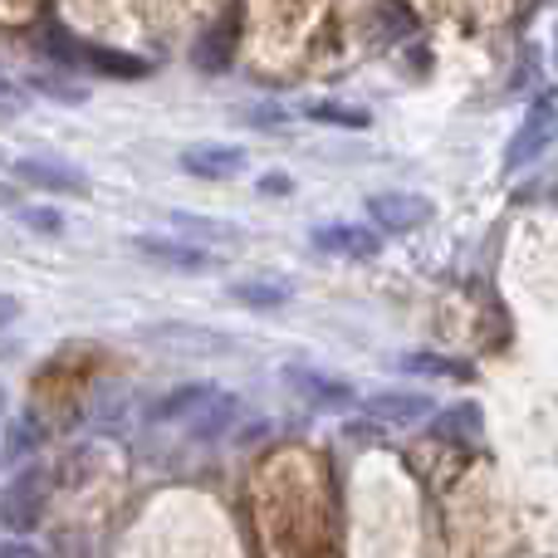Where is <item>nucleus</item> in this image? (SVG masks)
I'll use <instances>...</instances> for the list:
<instances>
[{"instance_id": "1", "label": "nucleus", "mask_w": 558, "mask_h": 558, "mask_svg": "<svg viewBox=\"0 0 558 558\" xmlns=\"http://www.w3.org/2000/svg\"><path fill=\"white\" fill-rule=\"evenodd\" d=\"M45 505H49V481L39 465H29V471H20L15 481H10L5 500H0V524L20 539V534H29L45 520Z\"/></svg>"}, {"instance_id": "2", "label": "nucleus", "mask_w": 558, "mask_h": 558, "mask_svg": "<svg viewBox=\"0 0 558 558\" xmlns=\"http://www.w3.org/2000/svg\"><path fill=\"white\" fill-rule=\"evenodd\" d=\"M45 49L54 59H64V64H88V69H98V74H108V78H143V74H153V69H147V59L123 54V49H104V45H78V39H64V35H49Z\"/></svg>"}, {"instance_id": "3", "label": "nucleus", "mask_w": 558, "mask_h": 558, "mask_svg": "<svg viewBox=\"0 0 558 558\" xmlns=\"http://www.w3.org/2000/svg\"><path fill=\"white\" fill-rule=\"evenodd\" d=\"M432 211L436 206L416 192H377L367 196V221L387 235H412L422 226H432Z\"/></svg>"}, {"instance_id": "4", "label": "nucleus", "mask_w": 558, "mask_h": 558, "mask_svg": "<svg viewBox=\"0 0 558 558\" xmlns=\"http://www.w3.org/2000/svg\"><path fill=\"white\" fill-rule=\"evenodd\" d=\"M314 251L324 255H338V260H377L383 251V235L373 226H357V221H328V226H314Z\"/></svg>"}, {"instance_id": "5", "label": "nucleus", "mask_w": 558, "mask_h": 558, "mask_svg": "<svg viewBox=\"0 0 558 558\" xmlns=\"http://www.w3.org/2000/svg\"><path fill=\"white\" fill-rule=\"evenodd\" d=\"M133 251L143 255V260L162 265V270H177V275H202V270H211L216 265L202 245L172 241V235H133Z\"/></svg>"}, {"instance_id": "6", "label": "nucleus", "mask_w": 558, "mask_h": 558, "mask_svg": "<svg viewBox=\"0 0 558 558\" xmlns=\"http://www.w3.org/2000/svg\"><path fill=\"white\" fill-rule=\"evenodd\" d=\"M221 397V387L216 383H182L172 387V392H162L153 407H147V422L153 426H172V422H192V416H202L206 407Z\"/></svg>"}, {"instance_id": "7", "label": "nucleus", "mask_w": 558, "mask_h": 558, "mask_svg": "<svg viewBox=\"0 0 558 558\" xmlns=\"http://www.w3.org/2000/svg\"><path fill=\"white\" fill-rule=\"evenodd\" d=\"M549 143H554V98L544 94L539 104L530 108L524 128L514 133V143H510V157H505V167H510V172H520V167H530L534 157H539Z\"/></svg>"}, {"instance_id": "8", "label": "nucleus", "mask_w": 558, "mask_h": 558, "mask_svg": "<svg viewBox=\"0 0 558 558\" xmlns=\"http://www.w3.org/2000/svg\"><path fill=\"white\" fill-rule=\"evenodd\" d=\"M251 153L235 143H196L182 153V167L192 177H206V182H226V177H241Z\"/></svg>"}, {"instance_id": "9", "label": "nucleus", "mask_w": 558, "mask_h": 558, "mask_svg": "<svg viewBox=\"0 0 558 558\" xmlns=\"http://www.w3.org/2000/svg\"><path fill=\"white\" fill-rule=\"evenodd\" d=\"M10 172L20 177L25 186H39V192H64V196H84L88 177L69 162H49V157H20Z\"/></svg>"}, {"instance_id": "10", "label": "nucleus", "mask_w": 558, "mask_h": 558, "mask_svg": "<svg viewBox=\"0 0 558 558\" xmlns=\"http://www.w3.org/2000/svg\"><path fill=\"white\" fill-rule=\"evenodd\" d=\"M432 412V397L422 392H377L363 402V422L373 426H407V422H422Z\"/></svg>"}, {"instance_id": "11", "label": "nucleus", "mask_w": 558, "mask_h": 558, "mask_svg": "<svg viewBox=\"0 0 558 558\" xmlns=\"http://www.w3.org/2000/svg\"><path fill=\"white\" fill-rule=\"evenodd\" d=\"M289 387L299 397H308L314 407H348L353 402V387L338 383V377H318V373H289Z\"/></svg>"}, {"instance_id": "12", "label": "nucleus", "mask_w": 558, "mask_h": 558, "mask_svg": "<svg viewBox=\"0 0 558 558\" xmlns=\"http://www.w3.org/2000/svg\"><path fill=\"white\" fill-rule=\"evenodd\" d=\"M231 299L245 308H279V304H289V284L284 279H235Z\"/></svg>"}, {"instance_id": "13", "label": "nucleus", "mask_w": 558, "mask_h": 558, "mask_svg": "<svg viewBox=\"0 0 558 558\" xmlns=\"http://www.w3.org/2000/svg\"><path fill=\"white\" fill-rule=\"evenodd\" d=\"M192 436H196V441H211V436H221L226 432V426H231L235 422V397H216V402L211 407H206V412L202 416H192Z\"/></svg>"}, {"instance_id": "14", "label": "nucleus", "mask_w": 558, "mask_h": 558, "mask_svg": "<svg viewBox=\"0 0 558 558\" xmlns=\"http://www.w3.org/2000/svg\"><path fill=\"white\" fill-rule=\"evenodd\" d=\"M402 373H432V377H471V367L456 363V357H436V353H407L397 357Z\"/></svg>"}, {"instance_id": "15", "label": "nucleus", "mask_w": 558, "mask_h": 558, "mask_svg": "<svg viewBox=\"0 0 558 558\" xmlns=\"http://www.w3.org/2000/svg\"><path fill=\"white\" fill-rule=\"evenodd\" d=\"M308 118H318V123H343V128H367L373 123L367 113H353L348 104H318V108H308Z\"/></svg>"}, {"instance_id": "16", "label": "nucleus", "mask_w": 558, "mask_h": 558, "mask_svg": "<svg viewBox=\"0 0 558 558\" xmlns=\"http://www.w3.org/2000/svg\"><path fill=\"white\" fill-rule=\"evenodd\" d=\"M35 416H20V426H10V436H5V451L10 456H29L35 451Z\"/></svg>"}, {"instance_id": "17", "label": "nucleus", "mask_w": 558, "mask_h": 558, "mask_svg": "<svg viewBox=\"0 0 558 558\" xmlns=\"http://www.w3.org/2000/svg\"><path fill=\"white\" fill-rule=\"evenodd\" d=\"M20 216H25V221L35 226V231H45V235H59V231H64V216L49 211V206H25Z\"/></svg>"}, {"instance_id": "18", "label": "nucleus", "mask_w": 558, "mask_h": 558, "mask_svg": "<svg viewBox=\"0 0 558 558\" xmlns=\"http://www.w3.org/2000/svg\"><path fill=\"white\" fill-rule=\"evenodd\" d=\"M260 192H265V196H289V192H294V182H289V177H279V172H270V177L260 182Z\"/></svg>"}, {"instance_id": "19", "label": "nucleus", "mask_w": 558, "mask_h": 558, "mask_svg": "<svg viewBox=\"0 0 558 558\" xmlns=\"http://www.w3.org/2000/svg\"><path fill=\"white\" fill-rule=\"evenodd\" d=\"M20 318V299L15 294H0V328H10Z\"/></svg>"}, {"instance_id": "20", "label": "nucleus", "mask_w": 558, "mask_h": 558, "mask_svg": "<svg viewBox=\"0 0 558 558\" xmlns=\"http://www.w3.org/2000/svg\"><path fill=\"white\" fill-rule=\"evenodd\" d=\"M0 558H39L35 544H25V539H10L5 549H0Z\"/></svg>"}, {"instance_id": "21", "label": "nucleus", "mask_w": 558, "mask_h": 558, "mask_svg": "<svg viewBox=\"0 0 558 558\" xmlns=\"http://www.w3.org/2000/svg\"><path fill=\"white\" fill-rule=\"evenodd\" d=\"M0 416H5V387H0Z\"/></svg>"}]
</instances>
